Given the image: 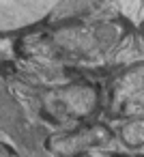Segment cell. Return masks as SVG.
I'll return each instance as SVG.
<instances>
[{
	"label": "cell",
	"mask_w": 144,
	"mask_h": 157,
	"mask_svg": "<svg viewBox=\"0 0 144 157\" xmlns=\"http://www.w3.org/2000/svg\"><path fill=\"white\" fill-rule=\"evenodd\" d=\"M114 131L103 123H84L75 129L60 131L50 136L45 142V148L54 157H84L108 142H112Z\"/></svg>",
	"instance_id": "cell-1"
},
{
	"label": "cell",
	"mask_w": 144,
	"mask_h": 157,
	"mask_svg": "<svg viewBox=\"0 0 144 157\" xmlns=\"http://www.w3.org/2000/svg\"><path fill=\"white\" fill-rule=\"evenodd\" d=\"M142 65H133L108 84V116L110 118H138L142 116Z\"/></svg>",
	"instance_id": "cell-2"
},
{
	"label": "cell",
	"mask_w": 144,
	"mask_h": 157,
	"mask_svg": "<svg viewBox=\"0 0 144 157\" xmlns=\"http://www.w3.org/2000/svg\"><path fill=\"white\" fill-rule=\"evenodd\" d=\"M118 136H120V140H123L127 146L140 148L142 142H144V123H142V116L125 121V123L120 125V129H118Z\"/></svg>",
	"instance_id": "cell-3"
},
{
	"label": "cell",
	"mask_w": 144,
	"mask_h": 157,
	"mask_svg": "<svg viewBox=\"0 0 144 157\" xmlns=\"http://www.w3.org/2000/svg\"><path fill=\"white\" fill-rule=\"evenodd\" d=\"M0 157H20V155L15 153V148L11 144H7V142L0 140Z\"/></svg>",
	"instance_id": "cell-4"
},
{
	"label": "cell",
	"mask_w": 144,
	"mask_h": 157,
	"mask_svg": "<svg viewBox=\"0 0 144 157\" xmlns=\"http://www.w3.org/2000/svg\"><path fill=\"white\" fill-rule=\"evenodd\" d=\"M84 157H129V155H97V153L93 151V153H88V155H84Z\"/></svg>",
	"instance_id": "cell-5"
}]
</instances>
